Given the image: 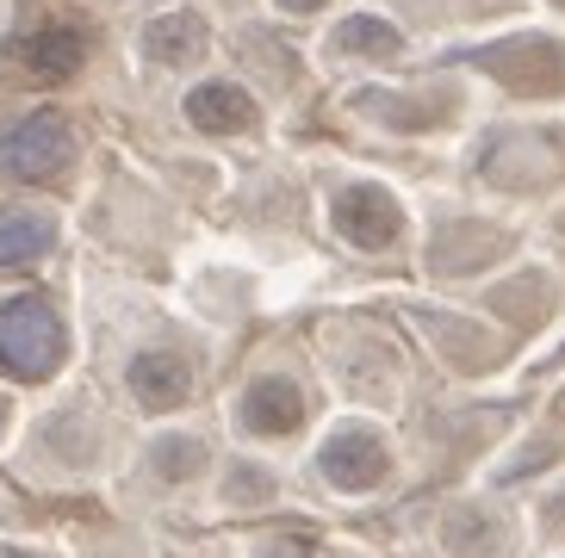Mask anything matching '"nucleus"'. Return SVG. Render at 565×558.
I'll return each instance as SVG.
<instances>
[{
  "label": "nucleus",
  "mask_w": 565,
  "mask_h": 558,
  "mask_svg": "<svg viewBox=\"0 0 565 558\" xmlns=\"http://www.w3.org/2000/svg\"><path fill=\"white\" fill-rule=\"evenodd\" d=\"M68 155H75V137H68L63 112H25L19 125L0 131V174L7 181H51L68 168Z\"/></svg>",
  "instance_id": "2"
},
{
  "label": "nucleus",
  "mask_w": 565,
  "mask_h": 558,
  "mask_svg": "<svg viewBox=\"0 0 565 558\" xmlns=\"http://www.w3.org/2000/svg\"><path fill=\"white\" fill-rule=\"evenodd\" d=\"M56 361H63V316L51 311V298H0V373L51 378Z\"/></svg>",
  "instance_id": "1"
},
{
  "label": "nucleus",
  "mask_w": 565,
  "mask_h": 558,
  "mask_svg": "<svg viewBox=\"0 0 565 558\" xmlns=\"http://www.w3.org/2000/svg\"><path fill=\"white\" fill-rule=\"evenodd\" d=\"M143 44H150L156 63H186V56H200L205 32H200V19H193V13H168V19H156V25H150Z\"/></svg>",
  "instance_id": "9"
},
{
  "label": "nucleus",
  "mask_w": 565,
  "mask_h": 558,
  "mask_svg": "<svg viewBox=\"0 0 565 558\" xmlns=\"http://www.w3.org/2000/svg\"><path fill=\"white\" fill-rule=\"evenodd\" d=\"M186 118L200 125V131H249L255 125V99L231 82H205L186 94Z\"/></svg>",
  "instance_id": "5"
},
{
  "label": "nucleus",
  "mask_w": 565,
  "mask_h": 558,
  "mask_svg": "<svg viewBox=\"0 0 565 558\" xmlns=\"http://www.w3.org/2000/svg\"><path fill=\"white\" fill-rule=\"evenodd\" d=\"M19 63H25V75H38V82H68V75L87 63V37L75 32V25H44V32H32L19 44Z\"/></svg>",
  "instance_id": "3"
},
{
  "label": "nucleus",
  "mask_w": 565,
  "mask_h": 558,
  "mask_svg": "<svg viewBox=\"0 0 565 558\" xmlns=\"http://www.w3.org/2000/svg\"><path fill=\"white\" fill-rule=\"evenodd\" d=\"M342 230L354 236V243H392V236H398V212H392V198L385 193H349L342 198Z\"/></svg>",
  "instance_id": "7"
},
{
  "label": "nucleus",
  "mask_w": 565,
  "mask_h": 558,
  "mask_svg": "<svg viewBox=\"0 0 565 558\" xmlns=\"http://www.w3.org/2000/svg\"><path fill=\"white\" fill-rule=\"evenodd\" d=\"M186 385H193V373H186V361H174V354H137L131 361V391H137V404H150V410L181 404Z\"/></svg>",
  "instance_id": "6"
},
{
  "label": "nucleus",
  "mask_w": 565,
  "mask_h": 558,
  "mask_svg": "<svg viewBox=\"0 0 565 558\" xmlns=\"http://www.w3.org/2000/svg\"><path fill=\"white\" fill-rule=\"evenodd\" d=\"M0 558H38V552H19V546H0Z\"/></svg>",
  "instance_id": "10"
},
{
  "label": "nucleus",
  "mask_w": 565,
  "mask_h": 558,
  "mask_svg": "<svg viewBox=\"0 0 565 558\" xmlns=\"http://www.w3.org/2000/svg\"><path fill=\"white\" fill-rule=\"evenodd\" d=\"M299 410H305V397H299V385H286V378H262L249 391V428L286 434V428H299Z\"/></svg>",
  "instance_id": "8"
},
{
  "label": "nucleus",
  "mask_w": 565,
  "mask_h": 558,
  "mask_svg": "<svg viewBox=\"0 0 565 558\" xmlns=\"http://www.w3.org/2000/svg\"><path fill=\"white\" fill-rule=\"evenodd\" d=\"M56 217L38 205H7L0 212V267H32L38 255H51Z\"/></svg>",
  "instance_id": "4"
},
{
  "label": "nucleus",
  "mask_w": 565,
  "mask_h": 558,
  "mask_svg": "<svg viewBox=\"0 0 565 558\" xmlns=\"http://www.w3.org/2000/svg\"><path fill=\"white\" fill-rule=\"evenodd\" d=\"M280 7H299V13H305V7H317V0H280Z\"/></svg>",
  "instance_id": "11"
}]
</instances>
